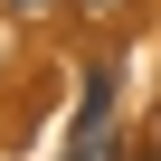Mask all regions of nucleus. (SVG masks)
I'll return each mask as SVG.
<instances>
[{"instance_id":"1","label":"nucleus","mask_w":161,"mask_h":161,"mask_svg":"<svg viewBox=\"0 0 161 161\" xmlns=\"http://www.w3.org/2000/svg\"><path fill=\"white\" fill-rule=\"evenodd\" d=\"M66 161H123V142H114V133H76V152H66Z\"/></svg>"},{"instance_id":"2","label":"nucleus","mask_w":161,"mask_h":161,"mask_svg":"<svg viewBox=\"0 0 161 161\" xmlns=\"http://www.w3.org/2000/svg\"><path fill=\"white\" fill-rule=\"evenodd\" d=\"M142 161H161V133H152V142H142Z\"/></svg>"},{"instance_id":"3","label":"nucleus","mask_w":161,"mask_h":161,"mask_svg":"<svg viewBox=\"0 0 161 161\" xmlns=\"http://www.w3.org/2000/svg\"><path fill=\"white\" fill-rule=\"evenodd\" d=\"M10 10H47V0H10Z\"/></svg>"},{"instance_id":"4","label":"nucleus","mask_w":161,"mask_h":161,"mask_svg":"<svg viewBox=\"0 0 161 161\" xmlns=\"http://www.w3.org/2000/svg\"><path fill=\"white\" fill-rule=\"evenodd\" d=\"M86 10H114V0H86Z\"/></svg>"}]
</instances>
